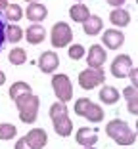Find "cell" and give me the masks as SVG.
I'll return each instance as SVG.
<instances>
[{"label": "cell", "instance_id": "cell-4", "mask_svg": "<svg viewBox=\"0 0 138 149\" xmlns=\"http://www.w3.org/2000/svg\"><path fill=\"white\" fill-rule=\"evenodd\" d=\"M73 40V29L71 25H67L65 21H58L54 23L50 29V42L54 48H65L69 46Z\"/></svg>", "mask_w": 138, "mask_h": 149}, {"label": "cell", "instance_id": "cell-3", "mask_svg": "<svg viewBox=\"0 0 138 149\" xmlns=\"http://www.w3.org/2000/svg\"><path fill=\"white\" fill-rule=\"evenodd\" d=\"M73 111H75V115L85 117L86 120H92V123H102L104 120V109L88 97H79L73 105Z\"/></svg>", "mask_w": 138, "mask_h": 149}, {"label": "cell", "instance_id": "cell-10", "mask_svg": "<svg viewBox=\"0 0 138 149\" xmlns=\"http://www.w3.org/2000/svg\"><path fill=\"white\" fill-rule=\"evenodd\" d=\"M102 42L107 50H117L125 42V35H123V31H119V29H106L104 35H102Z\"/></svg>", "mask_w": 138, "mask_h": 149}, {"label": "cell", "instance_id": "cell-12", "mask_svg": "<svg viewBox=\"0 0 138 149\" xmlns=\"http://www.w3.org/2000/svg\"><path fill=\"white\" fill-rule=\"evenodd\" d=\"M23 15L33 23H42L46 17H48V10H46L44 4H40V2H31V4L27 6V10H25Z\"/></svg>", "mask_w": 138, "mask_h": 149}, {"label": "cell", "instance_id": "cell-29", "mask_svg": "<svg viewBox=\"0 0 138 149\" xmlns=\"http://www.w3.org/2000/svg\"><path fill=\"white\" fill-rule=\"evenodd\" d=\"M127 103H129V107H127L129 113L136 117V115H138V100H130V101H127Z\"/></svg>", "mask_w": 138, "mask_h": 149}, {"label": "cell", "instance_id": "cell-18", "mask_svg": "<svg viewBox=\"0 0 138 149\" xmlns=\"http://www.w3.org/2000/svg\"><path fill=\"white\" fill-rule=\"evenodd\" d=\"M69 15H71V19L75 23H85L86 19L90 17V10L86 8L85 4H73L71 8H69Z\"/></svg>", "mask_w": 138, "mask_h": 149}, {"label": "cell", "instance_id": "cell-20", "mask_svg": "<svg viewBox=\"0 0 138 149\" xmlns=\"http://www.w3.org/2000/svg\"><path fill=\"white\" fill-rule=\"evenodd\" d=\"M8 94H10V100L15 101L18 97L25 96V94H33V92H31V86H29L27 82H23V80H18V82H13L12 86H10Z\"/></svg>", "mask_w": 138, "mask_h": 149}, {"label": "cell", "instance_id": "cell-13", "mask_svg": "<svg viewBox=\"0 0 138 149\" xmlns=\"http://www.w3.org/2000/svg\"><path fill=\"white\" fill-rule=\"evenodd\" d=\"M75 140H77V143L83 145V147H92V145L98 141V132L94 130V128L83 126V128H79V130H77Z\"/></svg>", "mask_w": 138, "mask_h": 149}, {"label": "cell", "instance_id": "cell-30", "mask_svg": "<svg viewBox=\"0 0 138 149\" xmlns=\"http://www.w3.org/2000/svg\"><path fill=\"white\" fill-rule=\"evenodd\" d=\"M136 74H138V69H136V67H130V71H129V77H130V80H132V86L134 88H138V77H136Z\"/></svg>", "mask_w": 138, "mask_h": 149}, {"label": "cell", "instance_id": "cell-2", "mask_svg": "<svg viewBox=\"0 0 138 149\" xmlns=\"http://www.w3.org/2000/svg\"><path fill=\"white\" fill-rule=\"evenodd\" d=\"M15 105L19 111V120L25 124H33L36 120L39 115V105H40V97L35 94H25V96L15 100Z\"/></svg>", "mask_w": 138, "mask_h": 149}, {"label": "cell", "instance_id": "cell-33", "mask_svg": "<svg viewBox=\"0 0 138 149\" xmlns=\"http://www.w3.org/2000/svg\"><path fill=\"white\" fill-rule=\"evenodd\" d=\"M8 8V0H0V12H4Z\"/></svg>", "mask_w": 138, "mask_h": 149}, {"label": "cell", "instance_id": "cell-24", "mask_svg": "<svg viewBox=\"0 0 138 149\" xmlns=\"http://www.w3.org/2000/svg\"><path fill=\"white\" fill-rule=\"evenodd\" d=\"M15 136H18V128L13 126V124H10V123L0 124V140L8 141V140H13Z\"/></svg>", "mask_w": 138, "mask_h": 149}, {"label": "cell", "instance_id": "cell-14", "mask_svg": "<svg viewBox=\"0 0 138 149\" xmlns=\"http://www.w3.org/2000/svg\"><path fill=\"white\" fill-rule=\"evenodd\" d=\"M52 124H54V130L56 134L62 138H67L71 136V130H73V120L67 115H60V117L52 118Z\"/></svg>", "mask_w": 138, "mask_h": 149}, {"label": "cell", "instance_id": "cell-22", "mask_svg": "<svg viewBox=\"0 0 138 149\" xmlns=\"http://www.w3.org/2000/svg\"><path fill=\"white\" fill-rule=\"evenodd\" d=\"M4 17L10 23H18L19 19H23V10L19 4H8V8L4 10Z\"/></svg>", "mask_w": 138, "mask_h": 149}, {"label": "cell", "instance_id": "cell-11", "mask_svg": "<svg viewBox=\"0 0 138 149\" xmlns=\"http://www.w3.org/2000/svg\"><path fill=\"white\" fill-rule=\"evenodd\" d=\"M25 141L29 143L31 149H42L48 143V134H46V130H42V128H31V130L27 132Z\"/></svg>", "mask_w": 138, "mask_h": 149}, {"label": "cell", "instance_id": "cell-35", "mask_svg": "<svg viewBox=\"0 0 138 149\" xmlns=\"http://www.w3.org/2000/svg\"><path fill=\"white\" fill-rule=\"evenodd\" d=\"M27 2H40V0H27Z\"/></svg>", "mask_w": 138, "mask_h": 149}, {"label": "cell", "instance_id": "cell-7", "mask_svg": "<svg viewBox=\"0 0 138 149\" xmlns=\"http://www.w3.org/2000/svg\"><path fill=\"white\" fill-rule=\"evenodd\" d=\"M130 67H132V59H130V56L121 54V56H117L115 59L111 61V74L115 77V79H125V77H129Z\"/></svg>", "mask_w": 138, "mask_h": 149}, {"label": "cell", "instance_id": "cell-27", "mask_svg": "<svg viewBox=\"0 0 138 149\" xmlns=\"http://www.w3.org/2000/svg\"><path fill=\"white\" fill-rule=\"evenodd\" d=\"M123 96L127 97V101H130V100H138V88H134V86H127L125 90H123Z\"/></svg>", "mask_w": 138, "mask_h": 149}, {"label": "cell", "instance_id": "cell-37", "mask_svg": "<svg viewBox=\"0 0 138 149\" xmlns=\"http://www.w3.org/2000/svg\"><path fill=\"white\" fill-rule=\"evenodd\" d=\"M79 2H83V0H79Z\"/></svg>", "mask_w": 138, "mask_h": 149}, {"label": "cell", "instance_id": "cell-8", "mask_svg": "<svg viewBox=\"0 0 138 149\" xmlns=\"http://www.w3.org/2000/svg\"><path fill=\"white\" fill-rule=\"evenodd\" d=\"M107 59L106 50L100 46V44H92L88 48V56H86V63H88L90 69H102L104 63Z\"/></svg>", "mask_w": 138, "mask_h": 149}, {"label": "cell", "instance_id": "cell-17", "mask_svg": "<svg viewBox=\"0 0 138 149\" xmlns=\"http://www.w3.org/2000/svg\"><path fill=\"white\" fill-rule=\"evenodd\" d=\"M109 21L113 27H127L130 23V13L123 8H113L109 12Z\"/></svg>", "mask_w": 138, "mask_h": 149}, {"label": "cell", "instance_id": "cell-36", "mask_svg": "<svg viewBox=\"0 0 138 149\" xmlns=\"http://www.w3.org/2000/svg\"><path fill=\"white\" fill-rule=\"evenodd\" d=\"M83 149H96V147H94V145H92V147H83Z\"/></svg>", "mask_w": 138, "mask_h": 149}, {"label": "cell", "instance_id": "cell-32", "mask_svg": "<svg viewBox=\"0 0 138 149\" xmlns=\"http://www.w3.org/2000/svg\"><path fill=\"white\" fill-rule=\"evenodd\" d=\"M106 2H107L109 6H113V8H121V6L125 4L127 0H106Z\"/></svg>", "mask_w": 138, "mask_h": 149}, {"label": "cell", "instance_id": "cell-26", "mask_svg": "<svg viewBox=\"0 0 138 149\" xmlns=\"http://www.w3.org/2000/svg\"><path fill=\"white\" fill-rule=\"evenodd\" d=\"M48 113H50V118H56V117H60V115H67V105H65V103H62V101L52 103Z\"/></svg>", "mask_w": 138, "mask_h": 149}, {"label": "cell", "instance_id": "cell-23", "mask_svg": "<svg viewBox=\"0 0 138 149\" xmlns=\"http://www.w3.org/2000/svg\"><path fill=\"white\" fill-rule=\"evenodd\" d=\"M8 59L12 65H23L27 61V52L23 48H13V50H10Z\"/></svg>", "mask_w": 138, "mask_h": 149}, {"label": "cell", "instance_id": "cell-5", "mask_svg": "<svg viewBox=\"0 0 138 149\" xmlns=\"http://www.w3.org/2000/svg\"><path fill=\"white\" fill-rule=\"evenodd\" d=\"M106 82V73H104V67L102 69H85L79 73V86L83 90H92L96 86H104Z\"/></svg>", "mask_w": 138, "mask_h": 149}, {"label": "cell", "instance_id": "cell-21", "mask_svg": "<svg viewBox=\"0 0 138 149\" xmlns=\"http://www.w3.org/2000/svg\"><path fill=\"white\" fill-rule=\"evenodd\" d=\"M23 29L18 25V23H10V25H6V40H10L12 44L19 42V40L23 38Z\"/></svg>", "mask_w": 138, "mask_h": 149}, {"label": "cell", "instance_id": "cell-1", "mask_svg": "<svg viewBox=\"0 0 138 149\" xmlns=\"http://www.w3.org/2000/svg\"><path fill=\"white\" fill-rule=\"evenodd\" d=\"M106 134L111 138L113 141H117L119 145H132L136 141V132L130 130L129 124L121 118H115V120H109L106 124Z\"/></svg>", "mask_w": 138, "mask_h": 149}, {"label": "cell", "instance_id": "cell-28", "mask_svg": "<svg viewBox=\"0 0 138 149\" xmlns=\"http://www.w3.org/2000/svg\"><path fill=\"white\" fill-rule=\"evenodd\" d=\"M4 42H6V17L0 15V48L4 46Z\"/></svg>", "mask_w": 138, "mask_h": 149}, {"label": "cell", "instance_id": "cell-31", "mask_svg": "<svg viewBox=\"0 0 138 149\" xmlns=\"http://www.w3.org/2000/svg\"><path fill=\"white\" fill-rule=\"evenodd\" d=\"M13 149H31V147H29V143L25 141V138H19V140L15 141V147Z\"/></svg>", "mask_w": 138, "mask_h": 149}, {"label": "cell", "instance_id": "cell-6", "mask_svg": "<svg viewBox=\"0 0 138 149\" xmlns=\"http://www.w3.org/2000/svg\"><path fill=\"white\" fill-rule=\"evenodd\" d=\"M52 88H54V94H56L58 101H62V103H67L73 97V84L67 74H54Z\"/></svg>", "mask_w": 138, "mask_h": 149}, {"label": "cell", "instance_id": "cell-15", "mask_svg": "<svg viewBox=\"0 0 138 149\" xmlns=\"http://www.w3.org/2000/svg\"><path fill=\"white\" fill-rule=\"evenodd\" d=\"M25 38H27L29 44H40L42 40L46 38V29L40 25V23H33L31 27H27Z\"/></svg>", "mask_w": 138, "mask_h": 149}, {"label": "cell", "instance_id": "cell-9", "mask_svg": "<svg viewBox=\"0 0 138 149\" xmlns=\"http://www.w3.org/2000/svg\"><path fill=\"white\" fill-rule=\"evenodd\" d=\"M39 67H40V71H42V73H46V74L54 73V71L60 67V57H58V54L52 52V50L42 52V54H40V57H39Z\"/></svg>", "mask_w": 138, "mask_h": 149}, {"label": "cell", "instance_id": "cell-16", "mask_svg": "<svg viewBox=\"0 0 138 149\" xmlns=\"http://www.w3.org/2000/svg\"><path fill=\"white\" fill-rule=\"evenodd\" d=\"M102 29H104V21H102L100 15H90V17L83 23V31H85V35H88V36L100 35Z\"/></svg>", "mask_w": 138, "mask_h": 149}, {"label": "cell", "instance_id": "cell-19", "mask_svg": "<svg viewBox=\"0 0 138 149\" xmlns=\"http://www.w3.org/2000/svg\"><path fill=\"white\" fill-rule=\"evenodd\" d=\"M119 97H121V94L117 92L115 86H102V90H100V100H102V103H106V105L117 103Z\"/></svg>", "mask_w": 138, "mask_h": 149}, {"label": "cell", "instance_id": "cell-34", "mask_svg": "<svg viewBox=\"0 0 138 149\" xmlns=\"http://www.w3.org/2000/svg\"><path fill=\"white\" fill-rule=\"evenodd\" d=\"M4 82H6V73H4V71H0V86H2Z\"/></svg>", "mask_w": 138, "mask_h": 149}, {"label": "cell", "instance_id": "cell-25", "mask_svg": "<svg viewBox=\"0 0 138 149\" xmlns=\"http://www.w3.org/2000/svg\"><path fill=\"white\" fill-rule=\"evenodd\" d=\"M67 54H69V57H71L73 61H79V59H83V57H85L86 50H85V46H83V44H71V46H69V50H67Z\"/></svg>", "mask_w": 138, "mask_h": 149}]
</instances>
